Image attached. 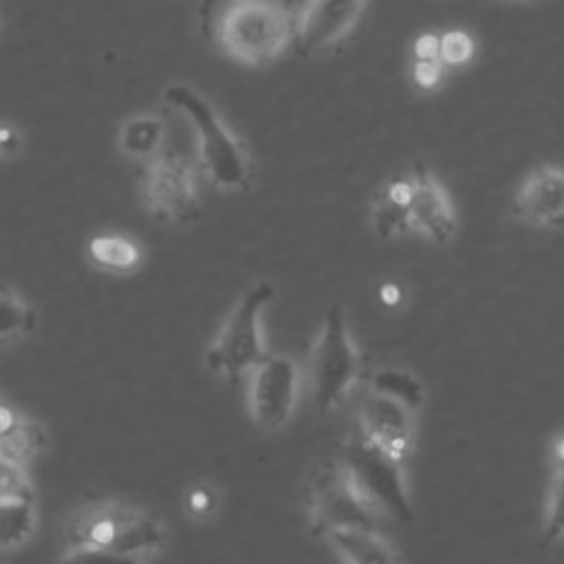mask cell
Segmentation results:
<instances>
[{
    "mask_svg": "<svg viewBox=\"0 0 564 564\" xmlns=\"http://www.w3.org/2000/svg\"><path fill=\"white\" fill-rule=\"evenodd\" d=\"M300 368L286 355H267L253 370L249 381V412L253 421L267 430H282L297 403Z\"/></svg>",
    "mask_w": 564,
    "mask_h": 564,
    "instance_id": "cell-9",
    "label": "cell"
},
{
    "mask_svg": "<svg viewBox=\"0 0 564 564\" xmlns=\"http://www.w3.org/2000/svg\"><path fill=\"white\" fill-rule=\"evenodd\" d=\"M165 123L154 115H139L128 119L119 132L121 150L132 159L150 161L163 152Z\"/></svg>",
    "mask_w": 564,
    "mask_h": 564,
    "instance_id": "cell-20",
    "label": "cell"
},
{
    "mask_svg": "<svg viewBox=\"0 0 564 564\" xmlns=\"http://www.w3.org/2000/svg\"><path fill=\"white\" fill-rule=\"evenodd\" d=\"M308 372L313 403L322 414L346 403L359 383L361 355L339 304H333L322 319L311 348Z\"/></svg>",
    "mask_w": 564,
    "mask_h": 564,
    "instance_id": "cell-5",
    "label": "cell"
},
{
    "mask_svg": "<svg viewBox=\"0 0 564 564\" xmlns=\"http://www.w3.org/2000/svg\"><path fill=\"white\" fill-rule=\"evenodd\" d=\"M212 507H214V494L209 491V487L198 485V487L189 489V494H187V509L194 516H205V513H209Z\"/></svg>",
    "mask_w": 564,
    "mask_h": 564,
    "instance_id": "cell-28",
    "label": "cell"
},
{
    "mask_svg": "<svg viewBox=\"0 0 564 564\" xmlns=\"http://www.w3.org/2000/svg\"><path fill=\"white\" fill-rule=\"evenodd\" d=\"M37 324V313L13 289L0 286V344L29 335Z\"/></svg>",
    "mask_w": 564,
    "mask_h": 564,
    "instance_id": "cell-21",
    "label": "cell"
},
{
    "mask_svg": "<svg viewBox=\"0 0 564 564\" xmlns=\"http://www.w3.org/2000/svg\"><path fill=\"white\" fill-rule=\"evenodd\" d=\"M273 295L275 291L267 282H258L245 291L205 352L209 370L236 383L245 375H251V370L267 357L262 313Z\"/></svg>",
    "mask_w": 564,
    "mask_h": 564,
    "instance_id": "cell-6",
    "label": "cell"
},
{
    "mask_svg": "<svg viewBox=\"0 0 564 564\" xmlns=\"http://www.w3.org/2000/svg\"><path fill=\"white\" fill-rule=\"evenodd\" d=\"M381 297H383L386 304H394V302L399 300V289L392 286V284H388V286L381 289Z\"/></svg>",
    "mask_w": 564,
    "mask_h": 564,
    "instance_id": "cell-30",
    "label": "cell"
},
{
    "mask_svg": "<svg viewBox=\"0 0 564 564\" xmlns=\"http://www.w3.org/2000/svg\"><path fill=\"white\" fill-rule=\"evenodd\" d=\"M412 200H410V229L443 247L456 234V212L436 176L423 163H414L410 172Z\"/></svg>",
    "mask_w": 564,
    "mask_h": 564,
    "instance_id": "cell-12",
    "label": "cell"
},
{
    "mask_svg": "<svg viewBox=\"0 0 564 564\" xmlns=\"http://www.w3.org/2000/svg\"><path fill=\"white\" fill-rule=\"evenodd\" d=\"M64 533L68 546H99L150 560L167 542V529L161 518L117 500L82 507L68 518Z\"/></svg>",
    "mask_w": 564,
    "mask_h": 564,
    "instance_id": "cell-3",
    "label": "cell"
},
{
    "mask_svg": "<svg viewBox=\"0 0 564 564\" xmlns=\"http://www.w3.org/2000/svg\"><path fill=\"white\" fill-rule=\"evenodd\" d=\"M163 99L181 112L196 132L198 161L205 176L220 189L240 192L251 183V161L242 141L225 126L214 106L189 84H170Z\"/></svg>",
    "mask_w": 564,
    "mask_h": 564,
    "instance_id": "cell-1",
    "label": "cell"
},
{
    "mask_svg": "<svg viewBox=\"0 0 564 564\" xmlns=\"http://www.w3.org/2000/svg\"><path fill=\"white\" fill-rule=\"evenodd\" d=\"M474 55V40L465 31H445L441 33V62L443 66H463Z\"/></svg>",
    "mask_w": 564,
    "mask_h": 564,
    "instance_id": "cell-24",
    "label": "cell"
},
{
    "mask_svg": "<svg viewBox=\"0 0 564 564\" xmlns=\"http://www.w3.org/2000/svg\"><path fill=\"white\" fill-rule=\"evenodd\" d=\"M20 137L11 123H0V156H9L18 150Z\"/></svg>",
    "mask_w": 564,
    "mask_h": 564,
    "instance_id": "cell-29",
    "label": "cell"
},
{
    "mask_svg": "<svg viewBox=\"0 0 564 564\" xmlns=\"http://www.w3.org/2000/svg\"><path fill=\"white\" fill-rule=\"evenodd\" d=\"M141 198L154 218L163 223H189L198 214L194 165L185 156L163 150L145 161Z\"/></svg>",
    "mask_w": 564,
    "mask_h": 564,
    "instance_id": "cell-8",
    "label": "cell"
},
{
    "mask_svg": "<svg viewBox=\"0 0 564 564\" xmlns=\"http://www.w3.org/2000/svg\"><path fill=\"white\" fill-rule=\"evenodd\" d=\"M410 200H412L410 174L394 176L375 192L370 203V223L379 238L390 240L403 234H412Z\"/></svg>",
    "mask_w": 564,
    "mask_h": 564,
    "instance_id": "cell-14",
    "label": "cell"
},
{
    "mask_svg": "<svg viewBox=\"0 0 564 564\" xmlns=\"http://www.w3.org/2000/svg\"><path fill=\"white\" fill-rule=\"evenodd\" d=\"M2 498H35L26 467L0 460V500Z\"/></svg>",
    "mask_w": 564,
    "mask_h": 564,
    "instance_id": "cell-25",
    "label": "cell"
},
{
    "mask_svg": "<svg viewBox=\"0 0 564 564\" xmlns=\"http://www.w3.org/2000/svg\"><path fill=\"white\" fill-rule=\"evenodd\" d=\"M542 538L546 544L564 540V465L553 467V478L546 494Z\"/></svg>",
    "mask_w": 564,
    "mask_h": 564,
    "instance_id": "cell-22",
    "label": "cell"
},
{
    "mask_svg": "<svg viewBox=\"0 0 564 564\" xmlns=\"http://www.w3.org/2000/svg\"><path fill=\"white\" fill-rule=\"evenodd\" d=\"M86 253L95 267L110 273H130L143 260L141 247L119 234H99L90 238Z\"/></svg>",
    "mask_w": 564,
    "mask_h": 564,
    "instance_id": "cell-17",
    "label": "cell"
},
{
    "mask_svg": "<svg viewBox=\"0 0 564 564\" xmlns=\"http://www.w3.org/2000/svg\"><path fill=\"white\" fill-rule=\"evenodd\" d=\"M304 509L311 533L335 529H379V509L368 500L341 456L322 460L306 478Z\"/></svg>",
    "mask_w": 564,
    "mask_h": 564,
    "instance_id": "cell-4",
    "label": "cell"
},
{
    "mask_svg": "<svg viewBox=\"0 0 564 564\" xmlns=\"http://www.w3.org/2000/svg\"><path fill=\"white\" fill-rule=\"evenodd\" d=\"M414 414L405 405L366 390L352 427L388 454L408 460L414 447Z\"/></svg>",
    "mask_w": 564,
    "mask_h": 564,
    "instance_id": "cell-10",
    "label": "cell"
},
{
    "mask_svg": "<svg viewBox=\"0 0 564 564\" xmlns=\"http://www.w3.org/2000/svg\"><path fill=\"white\" fill-rule=\"evenodd\" d=\"M46 445V432L44 427L26 416L15 412L13 421L0 430V460L29 467V463L44 449Z\"/></svg>",
    "mask_w": 564,
    "mask_h": 564,
    "instance_id": "cell-16",
    "label": "cell"
},
{
    "mask_svg": "<svg viewBox=\"0 0 564 564\" xmlns=\"http://www.w3.org/2000/svg\"><path fill=\"white\" fill-rule=\"evenodd\" d=\"M324 540L344 564H399L394 546L379 529H335Z\"/></svg>",
    "mask_w": 564,
    "mask_h": 564,
    "instance_id": "cell-15",
    "label": "cell"
},
{
    "mask_svg": "<svg viewBox=\"0 0 564 564\" xmlns=\"http://www.w3.org/2000/svg\"><path fill=\"white\" fill-rule=\"evenodd\" d=\"M0 31H2V15H0Z\"/></svg>",
    "mask_w": 564,
    "mask_h": 564,
    "instance_id": "cell-31",
    "label": "cell"
},
{
    "mask_svg": "<svg viewBox=\"0 0 564 564\" xmlns=\"http://www.w3.org/2000/svg\"><path fill=\"white\" fill-rule=\"evenodd\" d=\"M339 456L379 513H386L399 522L414 520L405 460L377 447L355 427L346 436Z\"/></svg>",
    "mask_w": 564,
    "mask_h": 564,
    "instance_id": "cell-7",
    "label": "cell"
},
{
    "mask_svg": "<svg viewBox=\"0 0 564 564\" xmlns=\"http://www.w3.org/2000/svg\"><path fill=\"white\" fill-rule=\"evenodd\" d=\"M412 59H441V33H421L412 44Z\"/></svg>",
    "mask_w": 564,
    "mask_h": 564,
    "instance_id": "cell-27",
    "label": "cell"
},
{
    "mask_svg": "<svg viewBox=\"0 0 564 564\" xmlns=\"http://www.w3.org/2000/svg\"><path fill=\"white\" fill-rule=\"evenodd\" d=\"M368 390H372L381 397H388V399L405 405L412 412H419L421 405L425 403L423 383L410 370H403L397 366L377 368L368 377Z\"/></svg>",
    "mask_w": 564,
    "mask_h": 564,
    "instance_id": "cell-18",
    "label": "cell"
},
{
    "mask_svg": "<svg viewBox=\"0 0 564 564\" xmlns=\"http://www.w3.org/2000/svg\"><path fill=\"white\" fill-rule=\"evenodd\" d=\"M511 212L518 220L542 227H564V170L555 165L535 167L518 187Z\"/></svg>",
    "mask_w": 564,
    "mask_h": 564,
    "instance_id": "cell-13",
    "label": "cell"
},
{
    "mask_svg": "<svg viewBox=\"0 0 564 564\" xmlns=\"http://www.w3.org/2000/svg\"><path fill=\"white\" fill-rule=\"evenodd\" d=\"M150 557L99 546H68L59 564H148Z\"/></svg>",
    "mask_w": 564,
    "mask_h": 564,
    "instance_id": "cell-23",
    "label": "cell"
},
{
    "mask_svg": "<svg viewBox=\"0 0 564 564\" xmlns=\"http://www.w3.org/2000/svg\"><path fill=\"white\" fill-rule=\"evenodd\" d=\"M295 22L291 0H231L218 15L216 35L229 57L258 66L293 42Z\"/></svg>",
    "mask_w": 564,
    "mask_h": 564,
    "instance_id": "cell-2",
    "label": "cell"
},
{
    "mask_svg": "<svg viewBox=\"0 0 564 564\" xmlns=\"http://www.w3.org/2000/svg\"><path fill=\"white\" fill-rule=\"evenodd\" d=\"M443 62L441 59H412V79L419 88H434L443 77Z\"/></svg>",
    "mask_w": 564,
    "mask_h": 564,
    "instance_id": "cell-26",
    "label": "cell"
},
{
    "mask_svg": "<svg viewBox=\"0 0 564 564\" xmlns=\"http://www.w3.org/2000/svg\"><path fill=\"white\" fill-rule=\"evenodd\" d=\"M364 7L366 0H308L295 22V48L302 55L333 48L352 31Z\"/></svg>",
    "mask_w": 564,
    "mask_h": 564,
    "instance_id": "cell-11",
    "label": "cell"
},
{
    "mask_svg": "<svg viewBox=\"0 0 564 564\" xmlns=\"http://www.w3.org/2000/svg\"><path fill=\"white\" fill-rule=\"evenodd\" d=\"M35 527H37L35 498L0 500V551H11L26 544Z\"/></svg>",
    "mask_w": 564,
    "mask_h": 564,
    "instance_id": "cell-19",
    "label": "cell"
}]
</instances>
